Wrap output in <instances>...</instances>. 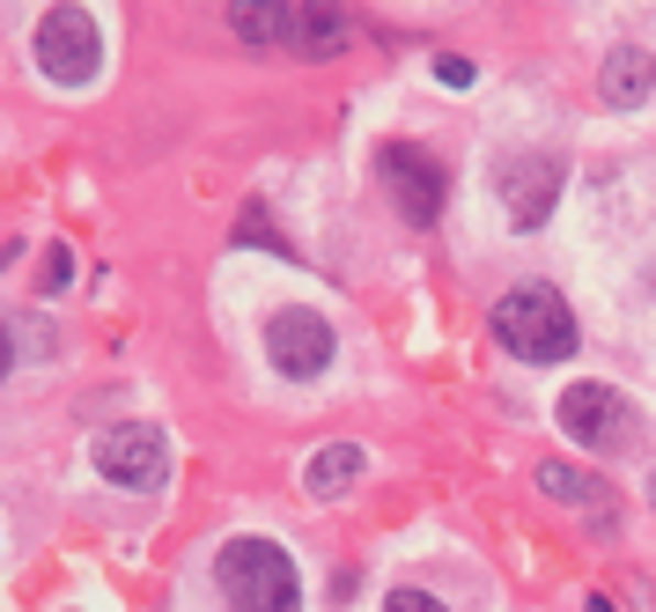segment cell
<instances>
[{
	"mask_svg": "<svg viewBox=\"0 0 656 612\" xmlns=\"http://www.w3.org/2000/svg\"><path fill=\"white\" fill-rule=\"evenodd\" d=\"M486 325H494V340L510 347L516 362H568V354H576V318H568L560 288H546V281L510 288Z\"/></svg>",
	"mask_w": 656,
	"mask_h": 612,
	"instance_id": "cell-1",
	"label": "cell"
},
{
	"mask_svg": "<svg viewBox=\"0 0 656 612\" xmlns=\"http://www.w3.org/2000/svg\"><path fill=\"white\" fill-rule=\"evenodd\" d=\"M215 583L237 612H303V583L295 561L273 539H229L215 554Z\"/></svg>",
	"mask_w": 656,
	"mask_h": 612,
	"instance_id": "cell-2",
	"label": "cell"
},
{
	"mask_svg": "<svg viewBox=\"0 0 656 612\" xmlns=\"http://www.w3.org/2000/svg\"><path fill=\"white\" fill-rule=\"evenodd\" d=\"M37 67L59 81V89H81V81H97L103 67V30L89 8H52V15H37Z\"/></svg>",
	"mask_w": 656,
	"mask_h": 612,
	"instance_id": "cell-3",
	"label": "cell"
},
{
	"mask_svg": "<svg viewBox=\"0 0 656 612\" xmlns=\"http://www.w3.org/2000/svg\"><path fill=\"white\" fill-rule=\"evenodd\" d=\"M229 23H237L251 45H288V52H303V59L347 52V15H332V8H237Z\"/></svg>",
	"mask_w": 656,
	"mask_h": 612,
	"instance_id": "cell-4",
	"label": "cell"
},
{
	"mask_svg": "<svg viewBox=\"0 0 656 612\" xmlns=\"http://www.w3.org/2000/svg\"><path fill=\"white\" fill-rule=\"evenodd\" d=\"M89 458H97V472L103 480H111V488H155V480H163V472H171V442L155 436V428H147V420H119V428H103L97 436V450H89Z\"/></svg>",
	"mask_w": 656,
	"mask_h": 612,
	"instance_id": "cell-5",
	"label": "cell"
},
{
	"mask_svg": "<svg viewBox=\"0 0 656 612\" xmlns=\"http://www.w3.org/2000/svg\"><path fill=\"white\" fill-rule=\"evenodd\" d=\"M266 354H273L281 376L310 384V376L332 369V325L317 318V310H273L266 318Z\"/></svg>",
	"mask_w": 656,
	"mask_h": 612,
	"instance_id": "cell-6",
	"label": "cell"
},
{
	"mask_svg": "<svg viewBox=\"0 0 656 612\" xmlns=\"http://www.w3.org/2000/svg\"><path fill=\"white\" fill-rule=\"evenodd\" d=\"M384 185H391V199H398L406 221H436L442 215V163L428 155V147L391 141L384 147Z\"/></svg>",
	"mask_w": 656,
	"mask_h": 612,
	"instance_id": "cell-7",
	"label": "cell"
},
{
	"mask_svg": "<svg viewBox=\"0 0 656 612\" xmlns=\"http://www.w3.org/2000/svg\"><path fill=\"white\" fill-rule=\"evenodd\" d=\"M494 193H502L516 229H538V221L554 215V199H560V163L554 155H516V163L494 171Z\"/></svg>",
	"mask_w": 656,
	"mask_h": 612,
	"instance_id": "cell-8",
	"label": "cell"
},
{
	"mask_svg": "<svg viewBox=\"0 0 656 612\" xmlns=\"http://www.w3.org/2000/svg\"><path fill=\"white\" fill-rule=\"evenodd\" d=\"M554 414H560V428L583 442V450H605V442L627 428V398L612 392V384H598V376H590V384H568V392H560Z\"/></svg>",
	"mask_w": 656,
	"mask_h": 612,
	"instance_id": "cell-9",
	"label": "cell"
},
{
	"mask_svg": "<svg viewBox=\"0 0 656 612\" xmlns=\"http://www.w3.org/2000/svg\"><path fill=\"white\" fill-rule=\"evenodd\" d=\"M656 89V59H649V45H612L605 52V67H598V97L605 103H642Z\"/></svg>",
	"mask_w": 656,
	"mask_h": 612,
	"instance_id": "cell-10",
	"label": "cell"
},
{
	"mask_svg": "<svg viewBox=\"0 0 656 612\" xmlns=\"http://www.w3.org/2000/svg\"><path fill=\"white\" fill-rule=\"evenodd\" d=\"M538 494H554V502H568V510H598V516L612 510V488H605V480H598V472H583V466H560V458H546V466H538Z\"/></svg>",
	"mask_w": 656,
	"mask_h": 612,
	"instance_id": "cell-11",
	"label": "cell"
},
{
	"mask_svg": "<svg viewBox=\"0 0 656 612\" xmlns=\"http://www.w3.org/2000/svg\"><path fill=\"white\" fill-rule=\"evenodd\" d=\"M354 480H362V442H325V450H310V472H303L310 494H347Z\"/></svg>",
	"mask_w": 656,
	"mask_h": 612,
	"instance_id": "cell-12",
	"label": "cell"
},
{
	"mask_svg": "<svg viewBox=\"0 0 656 612\" xmlns=\"http://www.w3.org/2000/svg\"><path fill=\"white\" fill-rule=\"evenodd\" d=\"M67 273H74V251L67 244H45V281H37V288H67Z\"/></svg>",
	"mask_w": 656,
	"mask_h": 612,
	"instance_id": "cell-13",
	"label": "cell"
},
{
	"mask_svg": "<svg viewBox=\"0 0 656 612\" xmlns=\"http://www.w3.org/2000/svg\"><path fill=\"white\" fill-rule=\"evenodd\" d=\"M384 612H450V605H436L428 590H391V598H384Z\"/></svg>",
	"mask_w": 656,
	"mask_h": 612,
	"instance_id": "cell-14",
	"label": "cell"
},
{
	"mask_svg": "<svg viewBox=\"0 0 656 612\" xmlns=\"http://www.w3.org/2000/svg\"><path fill=\"white\" fill-rule=\"evenodd\" d=\"M436 81H442V89H464V81H472V59H458V52H442V59H436Z\"/></svg>",
	"mask_w": 656,
	"mask_h": 612,
	"instance_id": "cell-15",
	"label": "cell"
},
{
	"mask_svg": "<svg viewBox=\"0 0 656 612\" xmlns=\"http://www.w3.org/2000/svg\"><path fill=\"white\" fill-rule=\"evenodd\" d=\"M8 362H15V347H8V325H0V376H8Z\"/></svg>",
	"mask_w": 656,
	"mask_h": 612,
	"instance_id": "cell-16",
	"label": "cell"
},
{
	"mask_svg": "<svg viewBox=\"0 0 656 612\" xmlns=\"http://www.w3.org/2000/svg\"><path fill=\"white\" fill-rule=\"evenodd\" d=\"M649 502H656V472H649Z\"/></svg>",
	"mask_w": 656,
	"mask_h": 612,
	"instance_id": "cell-17",
	"label": "cell"
}]
</instances>
